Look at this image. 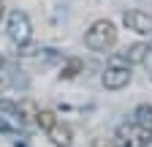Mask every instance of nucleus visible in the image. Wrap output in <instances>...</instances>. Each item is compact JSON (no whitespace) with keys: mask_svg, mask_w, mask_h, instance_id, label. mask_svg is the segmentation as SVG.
I'll return each instance as SVG.
<instances>
[{"mask_svg":"<svg viewBox=\"0 0 152 147\" xmlns=\"http://www.w3.org/2000/svg\"><path fill=\"white\" fill-rule=\"evenodd\" d=\"M117 44V25L111 19H95L84 30V46L92 52H109Z\"/></svg>","mask_w":152,"mask_h":147,"instance_id":"nucleus-1","label":"nucleus"},{"mask_svg":"<svg viewBox=\"0 0 152 147\" xmlns=\"http://www.w3.org/2000/svg\"><path fill=\"white\" fill-rule=\"evenodd\" d=\"M117 147H149L152 144V131L136 125V123H120L117 134H114Z\"/></svg>","mask_w":152,"mask_h":147,"instance_id":"nucleus-2","label":"nucleus"},{"mask_svg":"<svg viewBox=\"0 0 152 147\" xmlns=\"http://www.w3.org/2000/svg\"><path fill=\"white\" fill-rule=\"evenodd\" d=\"M33 35V25H30V16L25 11H11L8 14V38L19 46H25Z\"/></svg>","mask_w":152,"mask_h":147,"instance_id":"nucleus-3","label":"nucleus"},{"mask_svg":"<svg viewBox=\"0 0 152 147\" xmlns=\"http://www.w3.org/2000/svg\"><path fill=\"white\" fill-rule=\"evenodd\" d=\"M133 79V74H130V65H122V63H111L106 65V71L101 74V85L106 90H122L128 87Z\"/></svg>","mask_w":152,"mask_h":147,"instance_id":"nucleus-4","label":"nucleus"},{"mask_svg":"<svg viewBox=\"0 0 152 147\" xmlns=\"http://www.w3.org/2000/svg\"><path fill=\"white\" fill-rule=\"evenodd\" d=\"M149 52H152V44H144V41H139V44H130V46H125L117 57H114L111 63H122V65H141V63H147V57H149Z\"/></svg>","mask_w":152,"mask_h":147,"instance_id":"nucleus-5","label":"nucleus"},{"mask_svg":"<svg viewBox=\"0 0 152 147\" xmlns=\"http://www.w3.org/2000/svg\"><path fill=\"white\" fill-rule=\"evenodd\" d=\"M122 25L128 30H133L136 35H152V16L147 11H139V8H130L122 14Z\"/></svg>","mask_w":152,"mask_h":147,"instance_id":"nucleus-6","label":"nucleus"},{"mask_svg":"<svg viewBox=\"0 0 152 147\" xmlns=\"http://www.w3.org/2000/svg\"><path fill=\"white\" fill-rule=\"evenodd\" d=\"M46 136H49V142H52L54 147H71V144H73V131H71V125H68V123H60V120L54 123V128H49V131H46Z\"/></svg>","mask_w":152,"mask_h":147,"instance_id":"nucleus-7","label":"nucleus"},{"mask_svg":"<svg viewBox=\"0 0 152 147\" xmlns=\"http://www.w3.org/2000/svg\"><path fill=\"white\" fill-rule=\"evenodd\" d=\"M130 123H136V125L147 128V131H152V106L149 104H139L136 109H133V120Z\"/></svg>","mask_w":152,"mask_h":147,"instance_id":"nucleus-8","label":"nucleus"},{"mask_svg":"<svg viewBox=\"0 0 152 147\" xmlns=\"http://www.w3.org/2000/svg\"><path fill=\"white\" fill-rule=\"evenodd\" d=\"M79 74H84V63L79 57H68L60 68V79H76Z\"/></svg>","mask_w":152,"mask_h":147,"instance_id":"nucleus-9","label":"nucleus"},{"mask_svg":"<svg viewBox=\"0 0 152 147\" xmlns=\"http://www.w3.org/2000/svg\"><path fill=\"white\" fill-rule=\"evenodd\" d=\"M57 120H60V117H57L52 109H38V115L33 117V123L41 128V131H49V128H54V123H57Z\"/></svg>","mask_w":152,"mask_h":147,"instance_id":"nucleus-10","label":"nucleus"},{"mask_svg":"<svg viewBox=\"0 0 152 147\" xmlns=\"http://www.w3.org/2000/svg\"><path fill=\"white\" fill-rule=\"evenodd\" d=\"M16 115H19V117H25V120H33V117L38 115V106H35L33 101H22V104L16 106Z\"/></svg>","mask_w":152,"mask_h":147,"instance_id":"nucleus-11","label":"nucleus"},{"mask_svg":"<svg viewBox=\"0 0 152 147\" xmlns=\"http://www.w3.org/2000/svg\"><path fill=\"white\" fill-rule=\"evenodd\" d=\"M90 147H117V144H114V139H103L101 136V139H92Z\"/></svg>","mask_w":152,"mask_h":147,"instance_id":"nucleus-12","label":"nucleus"},{"mask_svg":"<svg viewBox=\"0 0 152 147\" xmlns=\"http://www.w3.org/2000/svg\"><path fill=\"white\" fill-rule=\"evenodd\" d=\"M8 82H11V79L6 76V71H0V90H6V87H8Z\"/></svg>","mask_w":152,"mask_h":147,"instance_id":"nucleus-13","label":"nucleus"},{"mask_svg":"<svg viewBox=\"0 0 152 147\" xmlns=\"http://www.w3.org/2000/svg\"><path fill=\"white\" fill-rule=\"evenodd\" d=\"M3 19H6V3L0 0V22H3Z\"/></svg>","mask_w":152,"mask_h":147,"instance_id":"nucleus-14","label":"nucleus"}]
</instances>
